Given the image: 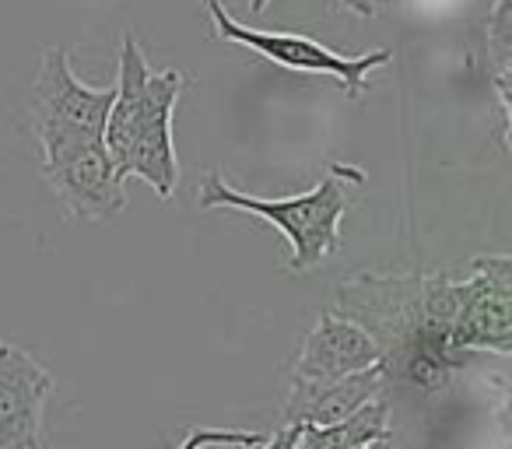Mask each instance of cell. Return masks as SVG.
I'll return each instance as SVG.
<instances>
[{
    "mask_svg": "<svg viewBox=\"0 0 512 449\" xmlns=\"http://www.w3.org/2000/svg\"><path fill=\"white\" fill-rule=\"evenodd\" d=\"M186 88V74L151 71L134 32L123 36L120 46V78L116 99L109 106L102 141L120 169V176H134L158 193V200H172L179 183V158L172 141V116Z\"/></svg>",
    "mask_w": 512,
    "mask_h": 449,
    "instance_id": "1",
    "label": "cell"
},
{
    "mask_svg": "<svg viewBox=\"0 0 512 449\" xmlns=\"http://www.w3.org/2000/svg\"><path fill=\"white\" fill-rule=\"evenodd\" d=\"M358 186H365V172L344 162H334L313 190L295 193V197L242 193L232 183H225L221 172H211L200 183V211L235 207V211L264 218L292 246V257L285 264L288 271H313L341 250V218L351 207V190Z\"/></svg>",
    "mask_w": 512,
    "mask_h": 449,
    "instance_id": "2",
    "label": "cell"
},
{
    "mask_svg": "<svg viewBox=\"0 0 512 449\" xmlns=\"http://www.w3.org/2000/svg\"><path fill=\"white\" fill-rule=\"evenodd\" d=\"M207 15H211L214 36L225 39V43L246 46V50H256L264 60L285 67V71L295 74H320V78H334L337 88H341L348 99H358V95L369 88V74L386 67L393 60V50L383 46V50L372 53H358V57H344V53L330 50V46L316 43L309 36H299V32H260L249 29V25L235 22L218 0H207Z\"/></svg>",
    "mask_w": 512,
    "mask_h": 449,
    "instance_id": "3",
    "label": "cell"
},
{
    "mask_svg": "<svg viewBox=\"0 0 512 449\" xmlns=\"http://www.w3.org/2000/svg\"><path fill=\"white\" fill-rule=\"evenodd\" d=\"M43 151V179L60 211L85 225H102L127 211V179L113 165L102 137L60 141Z\"/></svg>",
    "mask_w": 512,
    "mask_h": 449,
    "instance_id": "4",
    "label": "cell"
},
{
    "mask_svg": "<svg viewBox=\"0 0 512 449\" xmlns=\"http://www.w3.org/2000/svg\"><path fill=\"white\" fill-rule=\"evenodd\" d=\"M449 344L460 355L474 351H512V260L477 257L470 278L449 281Z\"/></svg>",
    "mask_w": 512,
    "mask_h": 449,
    "instance_id": "5",
    "label": "cell"
},
{
    "mask_svg": "<svg viewBox=\"0 0 512 449\" xmlns=\"http://www.w3.org/2000/svg\"><path fill=\"white\" fill-rule=\"evenodd\" d=\"M71 53L64 46H50L39 64L36 85H32V134L39 148L78 137H102L109 106L116 99V85L92 88L71 71Z\"/></svg>",
    "mask_w": 512,
    "mask_h": 449,
    "instance_id": "6",
    "label": "cell"
},
{
    "mask_svg": "<svg viewBox=\"0 0 512 449\" xmlns=\"http://www.w3.org/2000/svg\"><path fill=\"white\" fill-rule=\"evenodd\" d=\"M53 372L18 344L0 341V449H39Z\"/></svg>",
    "mask_w": 512,
    "mask_h": 449,
    "instance_id": "7",
    "label": "cell"
},
{
    "mask_svg": "<svg viewBox=\"0 0 512 449\" xmlns=\"http://www.w3.org/2000/svg\"><path fill=\"white\" fill-rule=\"evenodd\" d=\"M386 386L383 362L369 369L348 372L334 379H302L292 376V393L281 411V428H302V425H334L344 414L362 407Z\"/></svg>",
    "mask_w": 512,
    "mask_h": 449,
    "instance_id": "8",
    "label": "cell"
},
{
    "mask_svg": "<svg viewBox=\"0 0 512 449\" xmlns=\"http://www.w3.org/2000/svg\"><path fill=\"white\" fill-rule=\"evenodd\" d=\"M383 362V351L372 341V334L344 313H323L320 323L309 330L292 376L302 379H334L348 372L369 369Z\"/></svg>",
    "mask_w": 512,
    "mask_h": 449,
    "instance_id": "9",
    "label": "cell"
},
{
    "mask_svg": "<svg viewBox=\"0 0 512 449\" xmlns=\"http://www.w3.org/2000/svg\"><path fill=\"white\" fill-rule=\"evenodd\" d=\"M390 442V400L383 393H376L372 400H365L362 407H355L351 414H344L334 425H302V428H278L271 435L274 449H365V446H386Z\"/></svg>",
    "mask_w": 512,
    "mask_h": 449,
    "instance_id": "10",
    "label": "cell"
},
{
    "mask_svg": "<svg viewBox=\"0 0 512 449\" xmlns=\"http://www.w3.org/2000/svg\"><path fill=\"white\" fill-rule=\"evenodd\" d=\"M484 46L495 67L498 116H502V141L509 137V78H512V0H495L484 22Z\"/></svg>",
    "mask_w": 512,
    "mask_h": 449,
    "instance_id": "11",
    "label": "cell"
},
{
    "mask_svg": "<svg viewBox=\"0 0 512 449\" xmlns=\"http://www.w3.org/2000/svg\"><path fill=\"white\" fill-rule=\"evenodd\" d=\"M197 446H271V435L260 432H228V428H193L183 439V449Z\"/></svg>",
    "mask_w": 512,
    "mask_h": 449,
    "instance_id": "12",
    "label": "cell"
},
{
    "mask_svg": "<svg viewBox=\"0 0 512 449\" xmlns=\"http://www.w3.org/2000/svg\"><path fill=\"white\" fill-rule=\"evenodd\" d=\"M341 8H348V11H355V15H362V18H372L376 15V0H337ZM271 8V0H249V15H264V11Z\"/></svg>",
    "mask_w": 512,
    "mask_h": 449,
    "instance_id": "13",
    "label": "cell"
}]
</instances>
